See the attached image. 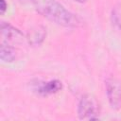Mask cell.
Masks as SVG:
<instances>
[{
	"mask_svg": "<svg viewBox=\"0 0 121 121\" xmlns=\"http://www.w3.org/2000/svg\"><path fill=\"white\" fill-rule=\"evenodd\" d=\"M75 1H77V2H79V3H84V2H86L87 0H75Z\"/></svg>",
	"mask_w": 121,
	"mask_h": 121,
	"instance_id": "10",
	"label": "cell"
},
{
	"mask_svg": "<svg viewBox=\"0 0 121 121\" xmlns=\"http://www.w3.org/2000/svg\"><path fill=\"white\" fill-rule=\"evenodd\" d=\"M37 10L43 16L63 26L77 27L82 25L78 15L67 10L56 0H41L37 5Z\"/></svg>",
	"mask_w": 121,
	"mask_h": 121,
	"instance_id": "1",
	"label": "cell"
},
{
	"mask_svg": "<svg viewBox=\"0 0 121 121\" xmlns=\"http://www.w3.org/2000/svg\"><path fill=\"white\" fill-rule=\"evenodd\" d=\"M105 89L111 107L114 110L121 108V84L112 77L105 80Z\"/></svg>",
	"mask_w": 121,
	"mask_h": 121,
	"instance_id": "3",
	"label": "cell"
},
{
	"mask_svg": "<svg viewBox=\"0 0 121 121\" xmlns=\"http://www.w3.org/2000/svg\"><path fill=\"white\" fill-rule=\"evenodd\" d=\"M111 19L112 24L121 30V4H116L111 12Z\"/></svg>",
	"mask_w": 121,
	"mask_h": 121,
	"instance_id": "8",
	"label": "cell"
},
{
	"mask_svg": "<svg viewBox=\"0 0 121 121\" xmlns=\"http://www.w3.org/2000/svg\"><path fill=\"white\" fill-rule=\"evenodd\" d=\"M62 88V84L58 79H52L49 81L42 82L37 87V92L42 95H48L52 94H56L60 91Z\"/></svg>",
	"mask_w": 121,
	"mask_h": 121,
	"instance_id": "5",
	"label": "cell"
},
{
	"mask_svg": "<svg viewBox=\"0 0 121 121\" xmlns=\"http://www.w3.org/2000/svg\"><path fill=\"white\" fill-rule=\"evenodd\" d=\"M8 8V4L6 2V0H0V13L4 14L5 11L7 10Z\"/></svg>",
	"mask_w": 121,
	"mask_h": 121,
	"instance_id": "9",
	"label": "cell"
},
{
	"mask_svg": "<svg viewBox=\"0 0 121 121\" xmlns=\"http://www.w3.org/2000/svg\"><path fill=\"white\" fill-rule=\"evenodd\" d=\"M1 36L3 43H19L23 41V34L6 22H2L1 24Z\"/></svg>",
	"mask_w": 121,
	"mask_h": 121,
	"instance_id": "4",
	"label": "cell"
},
{
	"mask_svg": "<svg viewBox=\"0 0 121 121\" xmlns=\"http://www.w3.org/2000/svg\"><path fill=\"white\" fill-rule=\"evenodd\" d=\"M100 112L98 101L92 95H84L78 105V114L80 119H97Z\"/></svg>",
	"mask_w": 121,
	"mask_h": 121,
	"instance_id": "2",
	"label": "cell"
},
{
	"mask_svg": "<svg viewBox=\"0 0 121 121\" xmlns=\"http://www.w3.org/2000/svg\"><path fill=\"white\" fill-rule=\"evenodd\" d=\"M44 37H45V29L42 26H37L29 31L27 35V40L29 43L36 45V44H40L43 41Z\"/></svg>",
	"mask_w": 121,
	"mask_h": 121,
	"instance_id": "7",
	"label": "cell"
},
{
	"mask_svg": "<svg viewBox=\"0 0 121 121\" xmlns=\"http://www.w3.org/2000/svg\"><path fill=\"white\" fill-rule=\"evenodd\" d=\"M0 58L4 62H11L16 59V51L8 43L2 42L0 47Z\"/></svg>",
	"mask_w": 121,
	"mask_h": 121,
	"instance_id": "6",
	"label": "cell"
}]
</instances>
